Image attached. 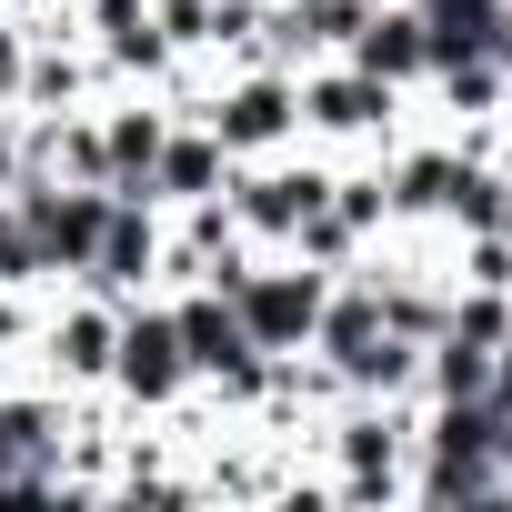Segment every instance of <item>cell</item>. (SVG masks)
<instances>
[{"instance_id":"6da1fadb","label":"cell","mask_w":512,"mask_h":512,"mask_svg":"<svg viewBox=\"0 0 512 512\" xmlns=\"http://www.w3.org/2000/svg\"><path fill=\"white\" fill-rule=\"evenodd\" d=\"M201 121L221 131L231 161H272V151L302 141V71H282V61H231V71H221V61H211Z\"/></svg>"},{"instance_id":"7a4b0ae2","label":"cell","mask_w":512,"mask_h":512,"mask_svg":"<svg viewBox=\"0 0 512 512\" xmlns=\"http://www.w3.org/2000/svg\"><path fill=\"white\" fill-rule=\"evenodd\" d=\"M412 121V91L352 71V61H302V141L312 151H382Z\"/></svg>"},{"instance_id":"3957f363","label":"cell","mask_w":512,"mask_h":512,"mask_svg":"<svg viewBox=\"0 0 512 512\" xmlns=\"http://www.w3.org/2000/svg\"><path fill=\"white\" fill-rule=\"evenodd\" d=\"M121 412H141V422H161V412H181L201 382H191V362H181V322H171V302L161 292H141V302H121V342H111V382H101Z\"/></svg>"},{"instance_id":"277c9868","label":"cell","mask_w":512,"mask_h":512,"mask_svg":"<svg viewBox=\"0 0 512 512\" xmlns=\"http://www.w3.org/2000/svg\"><path fill=\"white\" fill-rule=\"evenodd\" d=\"M111 342H121V302L91 292V282H51V302H41V342H31V372L61 382V392H101V382H111Z\"/></svg>"},{"instance_id":"5b68a950","label":"cell","mask_w":512,"mask_h":512,"mask_svg":"<svg viewBox=\"0 0 512 512\" xmlns=\"http://www.w3.org/2000/svg\"><path fill=\"white\" fill-rule=\"evenodd\" d=\"M322 292H332V272L292 262V251H262V262H251V272L231 282V312H241V332L262 342V352H312Z\"/></svg>"},{"instance_id":"8992f818","label":"cell","mask_w":512,"mask_h":512,"mask_svg":"<svg viewBox=\"0 0 512 512\" xmlns=\"http://www.w3.org/2000/svg\"><path fill=\"white\" fill-rule=\"evenodd\" d=\"M161 241H171V211L161 201H141V191H111V211H101V241H91V292H111V302H141V292H161Z\"/></svg>"},{"instance_id":"52a82bcc","label":"cell","mask_w":512,"mask_h":512,"mask_svg":"<svg viewBox=\"0 0 512 512\" xmlns=\"http://www.w3.org/2000/svg\"><path fill=\"white\" fill-rule=\"evenodd\" d=\"M91 131H101V181L151 201V161L171 141V101L161 91H101L91 101Z\"/></svg>"},{"instance_id":"ba28073f","label":"cell","mask_w":512,"mask_h":512,"mask_svg":"<svg viewBox=\"0 0 512 512\" xmlns=\"http://www.w3.org/2000/svg\"><path fill=\"white\" fill-rule=\"evenodd\" d=\"M342 61H352V71H372V81H392V91H422V81H432V41H422V0H372Z\"/></svg>"},{"instance_id":"9c48e42d","label":"cell","mask_w":512,"mask_h":512,"mask_svg":"<svg viewBox=\"0 0 512 512\" xmlns=\"http://www.w3.org/2000/svg\"><path fill=\"white\" fill-rule=\"evenodd\" d=\"M221 191H231L221 131H211V121H171V141H161V161H151V201L181 211V201H221Z\"/></svg>"},{"instance_id":"30bf717a","label":"cell","mask_w":512,"mask_h":512,"mask_svg":"<svg viewBox=\"0 0 512 512\" xmlns=\"http://www.w3.org/2000/svg\"><path fill=\"white\" fill-rule=\"evenodd\" d=\"M462 151V141H452ZM442 231H502V171L492 161H452V191H442Z\"/></svg>"},{"instance_id":"8fae6325","label":"cell","mask_w":512,"mask_h":512,"mask_svg":"<svg viewBox=\"0 0 512 512\" xmlns=\"http://www.w3.org/2000/svg\"><path fill=\"white\" fill-rule=\"evenodd\" d=\"M0 282H51L41 272V241H31V221H21L11 191H0Z\"/></svg>"},{"instance_id":"7c38bea8","label":"cell","mask_w":512,"mask_h":512,"mask_svg":"<svg viewBox=\"0 0 512 512\" xmlns=\"http://www.w3.org/2000/svg\"><path fill=\"white\" fill-rule=\"evenodd\" d=\"M482 402H492V412H502V422H512V332H502V342H492V392H482Z\"/></svg>"},{"instance_id":"4fadbf2b","label":"cell","mask_w":512,"mask_h":512,"mask_svg":"<svg viewBox=\"0 0 512 512\" xmlns=\"http://www.w3.org/2000/svg\"><path fill=\"white\" fill-rule=\"evenodd\" d=\"M21 181V111H0V191Z\"/></svg>"},{"instance_id":"5bb4252c","label":"cell","mask_w":512,"mask_h":512,"mask_svg":"<svg viewBox=\"0 0 512 512\" xmlns=\"http://www.w3.org/2000/svg\"><path fill=\"white\" fill-rule=\"evenodd\" d=\"M0 11H11V0H0Z\"/></svg>"}]
</instances>
